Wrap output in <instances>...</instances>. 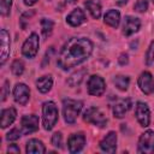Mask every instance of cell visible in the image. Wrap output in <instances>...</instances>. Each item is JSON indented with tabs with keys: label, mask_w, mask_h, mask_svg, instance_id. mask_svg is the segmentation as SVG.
Segmentation results:
<instances>
[{
	"label": "cell",
	"mask_w": 154,
	"mask_h": 154,
	"mask_svg": "<svg viewBox=\"0 0 154 154\" xmlns=\"http://www.w3.org/2000/svg\"><path fill=\"white\" fill-rule=\"evenodd\" d=\"M94 45L87 37H71L63 46L58 57V66L63 70L72 69L85 61L93 53Z\"/></svg>",
	"instance_id": "1"
},
{
	"label": "cell",
	"mask_w": 154,
	"mask_h": 154,
	"mask_svg": "<svg viewBox=\"0 0 154 154\" xmlns=\"http://www.w3.org/2000/svg\"><path fill=\"white\" fill-rule=\"evenodd\" d=\"M59 118V111L53 101H46L42 103V124L45 130L49 131L54 128Z\"/></svg>",
	"instance_id": "2"
},
{
	"label": "cell",
	"mask_w": 154,
	"mask_h": 154,
	"mask_svg": "<svg viewBox=\"0 0 154 154\" xmlns=\"http://www.w3.org/2000/svg\"><path fill=\"white\" fill-rule=\"evenodd\" d=\"M83 102L81 100L64 99L63 100V116L67 124H73L81 113Z\"/></svg>",
	"instance_id": "3"
},
{
	"label": "cell",
	"mask_w": 154,
	"mask_h": 154,
	"mask_svg": "<svg viewBox=\"0 0 154 154\" xmlns=\"http://www.w3.org/2000/svg\"><path fill=\"white\" fill-rule=\"evenodd\" d=\"M38 48H40L38 35L36 32H31L22 46V54L28 59H32L36 57Z\"/></svg>",
	"instance_id": "4"
},
{
	"label": "cell",
	"mask_w": 154,
	"mask_h": 154,
	"mask_svg": "<svg viewBox=\"0 0 154 154\" xmlns=\"http://www.w3.org/2000/svg\"><path fill=\"white\" fill-rule=\"evenodd\" d=\"M83 119H84V122L90 123V124H93L95 126H99V128H103L107 124V118L96 107L87 108V111L83 113Z\"/></svg>",
	"instance_id": "5"
},
{
	"label": "cell",
	"mask_w": 154,
	"mask_h": 154,
	"mask_svg": "<svg viewBox=\"0 0 154 154\" xmlns=\"http://www.w3.org/2000/svg\"><path fill=\"white\" fill-rule=\"evenodd\" d=\"M87 89L88 94L91 96H101L106 90V83L105 79L99 75H93L89 77L87 82Z\"/></svg>",
	"instance_id": "6"
},
{
	"label": "cell",
	"mask_w": 154,
	"mask_h": 154,
	"mask_svg": "<svg viewBox=\"0 0 154 154\" xmlns=\"http://www.w3.org/2000/svg\"><path fill=\"white\" fill-rule=\"evenodd\" d=\"M137 152L146 153V154L154 153V131L153 130H147L143 134H141L138 138Z\"/></svg>",
	"instance_id": "7"
},
{
	"label": "cell",
	"mask_w": 154,
	"mask_h": 154,
	"mask_svg": "<svg viewBox=\"0 0 154 154\" xmlns=\"http://www.w3.org/2000/svg\"><path fill=\"white\" fill-rule=\"evenodd\" d=\"M11 51V38L10 32L6 29L0 30V65H4L7 60Z\"/></svg>",
	"instance_id": "8"
},
{
	"label": "cell",
	"mask_w": 154,
	"mask_h": 154,
	"mask_svg": "<svg viewBox=\"0 0 154 154\" xmlns=\"http://www.w3.org/2000/svg\"><path fill=\"white\" fill-rule=\"evenodd\" d=\"M135 116H136V119H137V122L140 123L141 126H143V128L149 126L150 111H149V107H148L147 103L138 101L135 106Z\"/></svg>",
	"instance_id": "9"
},
{
	"label": "cell",
	"mask_w": 154,
	"mask_h": 154,
	"mask_svg": "<svg viewBox=\"0 0 154 154\" xmlns=\"http://www.w3.org/2000/svg\"><path fill=\"white\" fill-rule=\"evenodd\" d=\"M13 99L14 101L20 105V106H24L28 103L29 101V97H30V89L26 84L24 83H17L14 87H13Z\"/></svg>",
	"instance_id": "10"
},
{
	"label": "cell",
	"mask_w": 154,
	"mask_h": 154,
	"mask_svg": "<svg viewBox=\"0 0 154 154\" xmlns=\"http://www.w3.org/2000/svg\"><path fill=\"white\" fill-rule=\"evenodd\" d=\"M20 130L23 135L31 134L38 130V117L35 114H25L20 119Z\"/></svg>",
	"instance_id": "11"
},
{
	"label": "cell",
	"mask_w": 154,
	"mask_h": 154,
	"mask_svg": "<svg viewBox=\"0 0 154 154\" xmlns=\"http://www.w3.org/2000/svg\"><path fill=\"white\" fill-rule=\"evenodd\" d=\"M138 87L142 90V93H144L146 95H149L154 91V81H153V76L149 71H143L138 79H137Z\"/></svg>",
	"instance_id": "12"
},
{
	"label": "cell",
	"mask_w": 154,
	"mask_h": 154,
	"mask_svg": "<svg viewBox=\"0 0 154 154\" xmlns=\"http://www.w3.org/2000/svg\"><path fill=\"white\" fill-rule=\"evenodd\" d=\"M85 144V136L83 132H76L72 134L69 140H67V146H69V150L70 153H78L83 149Z\"/></svg>",
	"instance_id": "13"
},
{
	"label": "cell",
	"mask_w": 154,
	"mask_h": 154,
	"mask_svg": "<svg viewBox=\"0 0 154 154\" xmlns=\"http://www.w3.org/2000/svg\"><path fill=\"white\" fill-rule=\"evenodd\" d=\"M141 28V20L137 17L132 16H125L124 23H123V35L131 36L132 34L137 32Z\"/></svg>",
	"instance_id": "14"
},
{
	"label": "cell",
	"mask_w": 154,
	"mask_h": 154,
	"mask_svg": "<svg viewBox=\"0 0 154 154\" xmlns=\"http://www.w3.org/2000/svg\"><path fill=\"white\" fill-rule=\"evenodd\" d=\"M100 148L106 153H114L117 149V134L114 131H109L100 142Z\"/></svg>",
	"instance_id": "15"
},
{
	"label": "cell",
	"mask_w": 154,
	"mask_h": 154,
	"mask_svg": "<svg viewBox=\"0 0 154 154\" xmlns=\"http://www.w3.org/2000/svg\"><path fill=\"white\" fill-rule=\"evenodd\" d=\"M87 20V17H85V13L83 12L82 8L77 7V8H73L67 16H66V23L71 26H79L81 24H83L84 22Z\"/></svg>",
	"instance_id": "16"
},
{
	"label": "cell",
	"mask_w": 154,
	"mask_h": 154,
	"mask_svg": "<svg viewBox=\"0 0 154 154\" xmlns=\"http://www.w3.org/2000/svg\"><path fill=\"white\" fill-rule=\"evenodd\" d=\"M131 107L130 99H120L113 105V116L116 118H123Z\"/></svg>",
	"instance_id": "17"
},
{
	"label": "cell",
	"mask_w": 154,
	"mask_h": 154,
	"mask_svg": "<svg viewBox=\"0 0 154 154\" xmlns=\"http://www.w3.org/2000/svg\"><path fill=\"white\" fill-rule=\"evenodd\" d=\"M17 117V111L13 107L10 108H5L1 111V120H0V125L2 129H6L7 126H10Z\"/></svg>",
	"instance_id": "18"
},
{
	"label": "cell",
	"mask_w": 154,
	"mask_h": 154,
	"mask_svg": "<svg viewBox=\"0 0 154 154\" xmlns=\"http://www.w3.org/2000/svg\"><path fill=\"white\" fill-rule=\"evenodd\" d=\"M103 22L108 26L117 29L118 25H119V23H120V13H119V11L118 10H114V8L108 10L105 13V16H103Z\"/></svg>",
	"instance_id": "19"
},
{
	"label": "cell",
	"mask_w": 154,
	"mask_h": 154,
	"mask_svg": "<svg viewBox=\"0 0 154 154\" xmlns=\"http://www.w3.org/2000/svg\"><path fill=\"white\" fill-rule=\"evenodd\" d=\"M25 152L28 154H43V153H46V147L42 143V141L36 140V138H31L26 142Z\"/></svg>",
	"instance_id": "20"
},
{
	"label": "cell",
	"mask_w": 154,
	"mask_h": 154,
	"mask_svg": "<svg viewBox=\"0 0 154 154\" xmlns=\"http://www.w3.org/2000/svg\"><path fill=\"white\" fill-rule=\"evenodd\" d=\"M52 87H53V78L51 75H45L36 79V88L42 94L48 93L52 89Z\"/></svg>",
	"instance_id": "21"
},
{
	"label": "cell",
	"mask_w": 154,
	"mask_h": 154,
	"mask_svg": "<svg viewBox=\"0 0 154 154\" xmlns=\"http://www.w3.org/2000/svg\"><path fill=\"white\" fill-rule=\"evenodd\" d=\"M85 8L89 11V13L91 14V17L94 19H99L101 17V5L99 1L95 0H87L84 2Z\"/></svg>",
	"instance_id": "22"
},
{
	"label": "cell",
	"mask_w": 154,
	"mask_h": 154,
	"mask_svg": "<svg viewBox=\"0 0 154 154\" xmlns=\"http://www.w3.org/2000/svg\"><path fill=\"white\" fill-rule=\"evenodd\" d=\"M87 72H88L87 69L77 70L76 72H73V73L69 77V79H67V84H69L70 87H77V85H79L81 82L83 81V78H84V76H85Z\"/></svg>",
	"instance_id": "23"
},
{
	"label": "cell",
	"mask_w": 154,
	"mask_h": 154,
	"mask_svg": "<svg viewBox=\"0 0 154 154\" xmlns=\"http://www.w3.org/2000/svg\"><path fill=\"white\" fill-rule=\"evenodd\" d=\"M113 84H114L116 88H118L119 90L125 91V90H128V88H129L130 78H129L128 76H124V75L114 76V77H113Z\"/></svg>",
	"instance_id": "24"
},
{
	"label": "cell",
	"mask_w": 154,
	"mask_h": 154,
	"mask_svg": "<svg viewBox=\"0 0 154 154\" xmlns=\"http://www.w3.org/2000/svg\"><path fill=\"white\" fill-rule=\"evenodd\" d=\"M53 26H54L53 20L47 19V18H42L41 19V31H42V34H43L45 37H48L52 34Z\"/></svg>",
	"instance_id": "25"
},
{
	"label": "cell",
	"mask_w": 154,
	"mask_h": 154,
	"mask_svg": "<svg viewBox=\"0 0 154 154\" xmlns=\"http://www.w3.org/2000/svg\"><path fill=\"white\" fill-rule=\"evenodd\" d=\"M11 71L14 76H22L24 72V63L20 59H16L11 64Z\"/></svg>",
	"instance_id": "26"
},
{
	"label": "cell",
	"mask_w": 154,
	"mask_h": 154,
	"mask_svg": "<svg viewBox=\"0 0 154 154\" xmlns=\"http://www.w3.org/2000/svg\"><path fill=\"white\" fill-rule=\"evenodd\" d=\"M23 135L20 128H13L12 130H10L7 134H6V140L7 141H16L18 140L20 136Z\"/></svg>",
	"instance_id": "27"
},
{
	"label": "cell",
	"mask_w": 154,
	"mask_h": 154,
	"mask_svg": "<svg viewBox=\"0 0 154 154\" xmlns=\"http://www.w3.org/2000/svg\"><path fill=\"white\" fill-rule=\"evenodd\" d=\"M12 6V0H0V13L2 16H8Z\"/></svg>",
	"instance_id": "28"
},
{
	"label": "cell",
	"mask_w": 154,
	"mask_h": 154,
	"mask_svg": "<svg viewBox=\"0 0 154 154\" xmlns=\"http://www.w3.org/2000/svg\"><path fill=\"white\" fill-rule=\"evenodd\" d=\"M154 63V41L150 42L147 53H146V64L147 65H152Z\"/></svg>",
	"instance_id": "29"
},
{
	"label": "cell",
	"mask_w": 154,
	"mask_h": 154,
	"mask_svg": "<svg viewBox=\"0 0 154 154\" xmlns=\"http://www.w3.org/2000/svg\"><path fill=\"white\" fill-rule=\"evenodd\" d=\"M134 10L136 12H146L148 10V0H137L134 5Z\"/></svg>",
	"instance_id": "30"
},
{
	"label": "cell",
	"mask_w": 154,
	"mask_h": 154,
	"mask_svg": "<svg viewBox=\"0 0 154 154\" xmlns=\"http://www.w3.org/2000/svg\"><path fill=\"white\" fill-rule=\"evenodd\" d=\"M52 144L55 147V148H61L63 147V136H61V132H54L52 135Z\"/></svg>",
	"instance_id": "31"
},
{
	"label": "cell",
	"mask_w": 154,
	"mask_h": 154,
	"mask_svg": "<svg viewBox=\"0 0 154 154\" xmlns=\"http://www.w3.org/2000/svg\"><path fill=\"white\" fill-rule=\"evenodd\" d=\"M8 84H10V82L8 81H5V83H4V87H2V94H1V101H5L6 100V97H7V94H8Z\"/></svg>",
	"instance_id": "32"
},
{
	"label": "cell",
	"mask_w": 154,
	"mask_h": 154,
	"mask_svg": "<svg viewBox=\"0 0 154 154\" xmlns=\"http://www.w3.org/2000/svg\"><path fill=\"white\" fill-rule=\"evenodd\" d=\"M118 63L120 64V65H126L128 63H129V57H128V54L126 53H122L120 55H119V58H118Z\"/></svg>",
	"instance_id": "33"
},
{
	"label": "cell",
	"mask_w": 154,
	"mask_h": 154,
	"mask_svg": "<svg viewBox=\"0 0 154 154\" xmlns=\"http://www.w3.org/2000/svg\"><path fill=\"white\" fill-rule=\"evenodd\" d=\"M20 152V149H19V147L17 146V144H10L8 147H7V153H19Z\"/></svg>",
	"instance_id": "34"
},
{
	"label": "cell",
	"mask_w": 154,
	"mask_h": 154,
	"mask_svg": "<svg viewBox=\"0 0 154 154\" xmlns=\"http://www.w3.org/2000/svg\"><path fill=\"white\" fill-rule=\"evenodd\" d=\"M37 2V0H24V4L26 5V6H32V5H35Z\"/></svg>",
	"instance_id": "35"
},
{
	"label": "cell",
	"mask_w": 154,
	"mask_h": 154,
	"mask_svg": "<svg viewBox=\"0 0 154 154\" xmlns=\"http://www.w3.org/2000/svg\"><path fill=\"white\" fill-rule=\"evenodd\" d=\"M76 2V0H66V4H73Z\"/></svg>",
	"instance_id": "36"
},
{
	"label": "cell",
	"mask_w": 154,
	"mask_h": 154,
	"mask_svg": "<svg viewBox=\"0 0 154 154\" xmlns=\"http://www.w3.org/2000/svg\"><path fill=\"white\" fill-rule=\"evenodd\" d=\"M152 1H153V2H154V0H152Z\"/></svg>",
	"instance_id": "37"
}]
</instances>
